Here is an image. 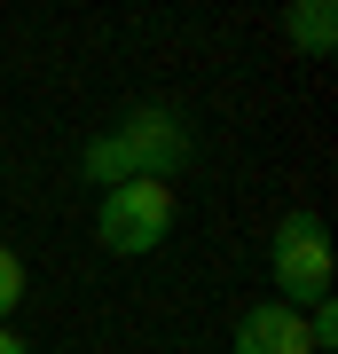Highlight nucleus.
Segmentation results:
<instances>
[{
  "label": "nucleus",
  "mask_w": 338,
  "mask_h": 354,
  "mask_svg": "<svg viewBox=\"0 0 338 354\" xmlns=\"http://www.w3.org/2000/svg\"><path fill=\"white\" fill-rule=\"evenodd\" d=\"M189 165V127L181 111H126L111 134L87 142V158H79V174L95 181V189H126V181H173Z\"/></svg>",
  "instance_id": "1"
},
{
  "label": "nucleus",
  "mask_w": 338,
  "mask_h": 354,
  "mask_svg": "<svg viewBox=\"0 0 338 354\" xmlns=\"http://www.w3.org/2000/svg\"><path fill=\"white\" fill-rule=\"evenodd\" d=\"M165 228H173V189L165 181H126V189H102V213H95V236L102 252H158Z\"/></svg>",
  "instance_id": "2"
},
{
  "label": "nucleus",
  "mask_w": 338,
  "mask_h": 354,
  "mask_svg": "<svg viewBox=\"0 0 338 354\" xmlns=\"http://www.w3.org/2000/svg\"><path fill=\"white\" fill-rule=\"evenodd\" d=\"M267 268H276L283 307L330 299V236H323V221H314V213H283V221H276V252H267Z\"/></svg>",
  "instance_id": "3"
},
{
  "label": "nucleus",
  "mask_w": 338,
  "mask_h": 354,
  "mask_svg": "<svg viewBox=\"0 0 338 354\" xmlns=\"http://www.w3.org/2000/svg\"><path fill=\"white\" fill-rule=\"evenodd\" d=\"M236 354H314L307 315H299V307H283V299L244 307V323H236Z\"/></svg>",
  "instance_id": "4"
},
{
  "label": "nucleus",
  "mask_w": 338,
  "mask_h": 354,
  "mask_svg": "<svg viewBox=\"0 0 338 354\" xmlns=\"http://www.w3.org/2000/svg\"><path fill=\"white\" fill-rule=\"evenodd\" d=\"M283 32H291V48H307V55H330V32H338V16L323 8V0H307V8H291V16H283Z\"/></svg>",
  "instance_id": "5"
},
{
  "label": "nucleus",
  "mask_w": 338,
  "mask_h": 354,
  "mask_svg": "<svg viewBox=\"0 0 338 354\" xmlns=\"http://www.w3.org/2000/svg\"><path fill=\"white\" fill-rule=\"evenodd\" d=\"M16 299H24V260H16L8 244H0V315H8Z\"/></svg>",
  "instance_id": "6"
},
{
  "label": "nucleus",
  "mask_w": 338,
  "mask_h": 354,
  "mask_svg": "<svg viewBox=\"0 0 338 354\" xmlns=\"http://www.w3.org/2000/svg\"><path fill=\"white\" fill-rule=\"evenodd\" d=\"M0 354H32V346H24V339H16V330H8V323H0Z\"/></svg>",
  "instance_id": "7"
}]
</instances>
